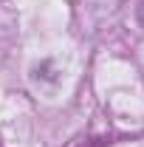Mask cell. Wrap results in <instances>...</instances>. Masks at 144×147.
<instances>
[{"label":"cell","mask_w":144,"mask_h":147,"mask_svg":"<svg viewBox=\"0 0 144 147\" xmlns=\"http://www.w3.org/2000/svg\"><path fill=\"white\" fill-rule=\"evenodd\" d=\"M136 20H139V26L144 28V0H139V6H136Z\"/></svg>","instance_id":"cell-1"}]
</instances>
